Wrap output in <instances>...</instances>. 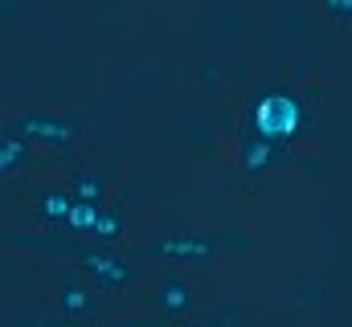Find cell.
I'll return each instance as SVG.
<instances>
[{
    "instance_id": "6da1fadb",
    "label": "cell",
    "mask_w": 352,
    "mask_h": 327,
    "mask_svg": "<svg viewBox=\"0 0 352 327\" xmlns=\"http://www.w3.org/2000/svg\"><path fill=\"white\" fill-rule=\"evenodd\" d=\"M250 123H254L258 144L283 148V144H291V139L303 131V123H307V106H303L291 90H270V94H263V98L254 102Z\"/></svg>"
},
{
    "instance_id": "7a4b0ae2",
    "label": "cell",
    "mask_w": 352,
    "mask_h": 327,
    "mask_svg": "<svg viewBox=\"0 0 352 327\" xmlns=\"http://www.w3.org/2000/svg\"><path fill=\"white\" fill-rule=\"evenodd\" d=\"M217 249H221V238L217 234H201V229L168 234V238L152 242V253L156 258H173V262H209Z\"/></svg>"
},
{
    "instance_id": "3957f363",
    "label": "cell",
    "mask_w": 352,
    "mask_h": 327,
    "mask_svg": "<svg viewBox=\"0 0 352 327\" xmlns=\"http://www.w3.org/2000/svg\"><path fill=\"white\" fill-rule=\"evenodd\" d=\"M78 131H74V123L70 119H62V115H41V111H33V115H21L16 119V139L25 144V139H37V144H70Z\"/></svg>"
},
{
    "instance_id": "277c9868",
    "label": "cell",
    "mask_w": 352,
    "mask_h": 327,
    "mask_svg": "<svg viewBox=\"0 0 352 327\" xmlns=\"http://www.w3.org/2000/svg\"><path fill=\"white\" fill-rule=\"evenodd\" d=\"M82 270L94 274L102 286H119V282L131 278V266L119 253H111V249H90V253H82Z\"/></svg>"
},
{
    "instance_id": "5b68a950",
    "label": "cell",
    "mask_w": 352,
    "mask_h": 327,
    "mask_svg": "<svg viewBox=\"0 0 352 327\" xmlns=\"http://www.w3.org/2000/svg\"><path fill=\"white\" fill-rule=\"evenodd\" d=\"M156 303L164 307V311H188L192 303H197V295H192V286L184 282V278H168L164 286H160V295H156Z\"/></svg>"
},
{
    "instance_id": "8992f818",
    "label": "cell",
    "mask_w": 352,
    "mask_h": 327,
    "mask_svg": "<svg viewBox=\"0 0 352 327\" xmlns=\"http://www.w3.org/2000/svg\"><path fill=\"white\" fill-rule=\"evenodd\" d=\"M94 221H98V205H87V201H74V205H70L66 225H70L74 234H90V229H94Z\"/></svg>"
},
{
    "instance_id": "52a82bcc",
    "label": "cell",
    "mask_w": 352,
    "mask_h": 327,
    "mask_svg": "<svg viewBox=\"0 0 352 327\" xmlns=\"http://www.w3.org/2000/svg\"><path fill=\"white\" fill-rule=\"evenodd\" d=\"M98 242H119L123 238V213H98L94 229H90Z\"/></svg>"
},
{
    "instance_id": "ba28073f",
    "label": "cell",
    "mask_w": 352,
    "mask_h": 327,
    "mask_svg": "<svg viewBox=\"0 0 352 327\" xmlns=\"http://www.w3.org/2000/svg\"><path fill=\"white\" fill-rule=\"evenodd\" d=\"M274 156H278V148H270V144H254V148H246L242 168H246V172H266Z\"/></svg>"
},
{
    "instance_id": "9c48e42d",
    "label": "cell",
    "mask_w": 352,
    "mask_h": 327,
    "mask_svg": "<svg viewBox=\"0 0 352 327\" xmlns=\"http://www.w3.org/2000/svg\"><path fill=\"white\" fill-rule=\"evenodd\" d=\"M62 307H66V315H82V311H90V291L78 286V282H70V286L62 291Z\"/></svg>"
},
{
    "instance_id": "30bf717a",
    "label": "cell",
    "mask_w": 352,
    "mask_h": 327,
    "mask_svg": "<svg viewBox=\"0 0 352 327\" xmlns=\"http://www.w3.org/2000/svg\"><path fill=\"white\" fill-rule=\"evenodd\" d=\"M70 205H74L70 192H54V196L41 201V217H50V221H66V217H70Z\"/></svg>"
},
{
    "instance_id": "8fae6325",
    "label": "cell",
    "mask_w": 352,
    "mask_h": 327,
    "mask_svg": "<svg viewBox=\"0 0 352 327\" xmlns=\"http://www.w3.org/2000/svg\"><path fill=\"white\" fill-rule=\"evenodd\" d=\"M21 160H25V144H21V139H4V144H0V172H4V168H16Z\"/></svg>"
},
{
    "instance_id": "7c38bea8",
    "label": "cell",
    "mask_w": 352,
    "mask_h": 327,
    "mask_svg": "<svg viewBox=\"0 0 352 327\" xmlns=\"http://www.w3.org/2000/svg\"><path fill=\"white\" fill-rule=\"evenodd\" d=\"M70 196H74V201H87V205H98V196H102V180H94V176L78 180V188H74Z\"/></svg>"
},
{
    "instance_id": "4fadbf2b",
    "label": "cell",
    "mask_w": 352,
    "mask_h": 327,
    "mask_svg": "<svg viewBox=\"0 0 352 327\" xmlns=\"http://www.w3.org/2000/svg\"><path fill=\"white\" fill-rule=\"evenodd\" d=\"M332 16H352V4H328Z\"/></svg>"
}]
</instances>
